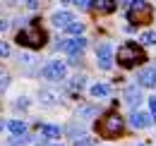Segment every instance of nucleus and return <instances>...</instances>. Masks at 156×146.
Masks as SVG:
<instances>
[{
  "instance_id": "obj_1",
  "label": "nucleus",
  "mask_w": 156,
  "mask_h": 146,
  "mask_svg": "<svg viewBox=\"0 0 156 146\" xmlns=\"http://www.w3.org/2000/svg\"><path fill=\"white\" fill-rule=\"evenodd\" d=\"M39 19H34L27 29H22L20 34H17V43L20 46H24V48H41V46H46V31L41 29V24H36Z\"/></svg>"
},
{
  "instance_id": "obj_2",
  "label": "nucleus",
  "mask_w": 156,
  "mask_h": 146,
  "mask_svg": "<svg viewBox=\"0 0 156 146\" xmlns=\"http://www.w3.org/2000/svg\"><path fill=\"white\" fill-rule=\"evenodd\" d=\"M122 129H125V122H122V117H120L118 113H108L106 117H101V120L96 122L98 137H106V139H115V137H120Z\"/></svg>"
},
{
  "instance_id": "obj_3",
  "label": "nucleus",
  "mask_w": 156,
  "mask_h": 146,
  "mask_svg": "<svg viewBox=\"0 0 156 146\" xmlns=\"http://www.w3.org/2000/svg\"><path fill=\"white\" fill-rule=\"evenodd\" d=\"M144 60H147V55L137 43H125V46L118 48V62L122 67H135V65L144 62Z\"/></svg>"
},
{
  "instance_id": "obj_4",
  "label": "nucleus",
  "mask_w": 156,
  "mask_h": 146,
  "mask_svg": "<svg viewBox=\"0 0 156 146\" xmlns=\"http://www.w3.org/2000/svg\"><path fill=\"white\" fill-rule=\"evenodd\" d=\"M151 5L149 2H130V7H127V19L132 22V24H144V22H151Z\"/></svg>"
},
{
  "instance_id": "obj_5",
  "label": "nucleus",
  "mask_w": 156,
  "mask_h": 146,
  "mask_svg": "<svg viewBox=\"0 0 156 146\" xmlns=\"http://www.w3.org/2000/svg\"><path fill=\"white\" fill-rule=\"evenodd\" d=\"M84 48H87V38H67V41H62L60 43V50H65V53L70 55V62H77L79 55L84 53Z\"/></svg>"
},
{
  "instance_id": "obj_6",
  "label": "nucleus",
  "mask_w": 156,
  "mask_h": 146,
  "mask_svg": "<svg viewBox=\"0 0 156 146\" xmlns=\"http://www.w3.org/2000/svg\"><path fill=\"white\" fill-rule=\"evenodd\" d=\"M41 74H43V79L58 82V79H62V77H65V62H60V60H51V62L41 70Z\"/></svg>"
},
{
  "instance_id": "obj_7",
  "label": "nucleus",
  "mask_w": 156,
  "mask_h": 146,
  "mask_svg": "<svg viewBox=\"0 0 156 146\" xmlns=\"http://www.w3.org/2000/svg\"><path fill=\"white\" fill-rule=\"evenodd\" d=\"M96 60H98L101 70H111V65H113V48L108 43H101L96 50Z\"/></svg>"
},
{
  "instance_id": "obj_8",
  "label": "nucleus",
  "mask_w": 156,
  "mask_h": 146,
  "mask_svg": "<svg viewBox=\"0 0 156 146\" xmlns=\"http://www.w3.org/2000/svg\"><path fill=\"white\" fill-rule=\"evenodd\" d=\"M137 84L139 86H156V70H151V67H144V70H139L137 72Z\"/></svg>"
},
{
  "instance_id": "obj_9",
  "label": "nucleus",
  "mask_w": 156,
  "mask_h": 146,
  "mask_svg": "<svg viewBox=\"0 0 156 146\" xmlns=\"http://www.w3.org/2000/svg\"><path fill=\"white\" fill-rule=\"evenodd\" d=\"M51 19H53V24H55V26H62V29H67V26L75 22L72 12H67V10H60V12H55Z\"/></svg>"
},
{
  "instance_id": "obj_10",
  "label": "nucleus",
  "mask_w": 156,
  "mask_h": 146,
  "mask_svg": "<svg viewBox=\"0 0 156 146\" xmlns=\"http://www.w3.org/2000/svg\"><path fill=\"white\" fill-rule=\"evenodd\" d=\"M130 122H132V127H137V129H144V127H149L151 125V115L149 113H132V117H130Z\"/></svg>"
},
{
  "instance_id": "obj_11",
  "label": "nucleus",
  "mask_w": 156,
  "mask_h": 146,
  "mask_svg": "<svg viewBox=\"0 0 156 146\" xmlns=\"http://www.w3.org/2000/svg\"><path fill=\"white\" fill-rule=\"evenodd\" d=\"M125 101H127L130 106H139V101H142L139 89H137V86H127V89H125Z\"/></svg>"
},
{
  "instance_id": "obj_12",
  "label": "nucleus",
  "mask_w": 156,
  "mask_h": 146,
  "mask_svg": "<svg viewBox=\"0 0 156 146\" xmlns=\"http://www.w3.org/2000/svg\"><path fill=\"white\" fill-rule=\"evenodd\" d=\"M41 134H43L46 139H58L60 127H55V125H41Z\"/></svg>"
},
{
  "instance_id": "obj_13",
  "label": "nucleus",
  "mask_w": 156,
  "mask_h": 146,
  "mask_svg": "<svg viewBox=\"0 0 156 146\" xmlns=\"http://www.w3.org/2000/svg\"><path fill=\"white\" fill-rule=\"evenodd\" d=\"M7 129H10L15 137H24V132H27V125H24V122H20V120H12V122L7 125Z\"/></svg>"
},
{
  "instance_id": "obj_14",
  "label": "nucleus",
  "mask_w": 156,
  "mask_h": 146,
  "mask_svg": "<svg viewBox=\"0 0 156 146\" xmlns=\"http://www.w3.org/2000/svg\"><path fill=\"white\" fill-rule=\"evenodd\" d=\"M91 7H96L98 12L108 15V12H113V10H115V2H111V0H101V2H94Z\"/></svg>"
},
{
  "instance_id": "obj_15",
  "label": "nucleus",
  "mask_w": 156,
  "mask_h": 146,
  "mask_svg": "<svg viewBox=\"0 0 156 146\" xmlns=\"http://www.w3.org/2000/svg\"><path fill=\"white\" fill-rule=\"evenodd\" d=\"M82 31H84V24H82V22H72V24L67 26V34H75V38L82 36Z\"/></svg>"
},
{
  "instance_id": "obj_16",
  "label": "nucleus",
  "mask_w": 156,
  "mask_h": 146,
  "mask_svg": "<svg viewBox=\"0 0 156 146\" xmlns=\"http://www.w3.org/2000/svg\"><path fill=\"white\" fill-rule=\"evenodd\" d=\"M108 91H111V89H108V86H106V84H94V86H91V96H108Z\"/></svg>"
},
{
  "instance_id": "obj_17",
  "label": "nucleus",
  "mask_w": 156,
  "mask_h": 146,
  "mask_svg": "<svg viewBox=\"0 0 156 146\" xmlns=\"http://www.w3.org/2000/svg\"><path fill=\"white\" fill-rule=\"evenodd\" d=\"M139 41L147 43V46H154V43H156V31H144V34L139 36Z\"/></svg>"
},
{
  "instance_id": "obj_18",
  "label": "nucleus",
  "mask_w": 156,
  "mask_h": 146,
  "mask_svg": "<svg viewBox=\"0 0 156 146\" xmlns=\"http://www.w3.org/2000/svg\"><path fill=\"white\" fill-rule=\"evenodd\" d=\"M41 101H43V103H48V106H53L58 98H55V93H53V91H41Z\"/></svg>"
},
{
  "instance_id": "obj_19",
  "label": "nucleus",
  "mask_w": 156,
  "mask_h": 146,
  "mask_svg": "<svg viewBox=\"0 0 156 146\" xmlns=\"http://www.w3.org/2000/svg\"><path fill=\"white\" fill-rule=\"evenodd\" d=\"M7 84H10V74L5 72V70H0V91H5Z\"/></svg>"
},
{
  "instance_id": "obj_20",
  "label": "nucleus",
  "mask_w": 156,
  "mask_h": 146,
  "mask_svg": "<svg viewBox=\"0 0 156 146\" xmlns=\"http://www.w3.org/2000/svg\"><path fill=\"white\" fill-rule=\"evenodd\" d=\"M75 146H94V139L91 137H79L77 141H75Z\"/></svg>"
},
{
  "instance_id": "obj_21",
  "label": "nucleus",
  "mask_w": 156,
  "mask_h": 146,
  "mask_svg": "<svg viewBox=\"0 0 156 146\" xmlns=\"http://www.w3.org/2000/svg\"><path fill=\"white\" fill-rule=\"evenodd\" d=\"M96 108H91V106H84V108H79V117H84V115H94Z\"/></svg>"
},
{
  "instance_id": "obj_22",
  "label": "nucleus",
  "mask_w": 156,
  "mask_h": 146,
  "mask_svg": "<svg viewBox=\"0 0 156 146\" xmlns=\"http://www.w3.org/2000/svg\"><path fill=\"white\" fill-rule=\"evenodd\" d=\"M7 55H10V46L5 41H0V57H7Z\"/></svg>"
},
{
  "instance_id": "obj_23",
  "label": "nucleus",
  "mask_w": 156,
  "mask_h": 146,
  "mask_svg": "<svg viewBox=\"0 0 156 146\" xmlns=\"http://www.w3.org/2000/svg\"><path fill=\"white\" fill-rule=\"evenodd\" d=\"M84 86V77H75L72 79V89H82Z\"/></svg>"
},
{
  "instance_id": "obj_24",
  "label": "nucleus",
  "mask_w": 156,
  "mask_h": 146,
  "mask_svg": "<svg viewBox=\"0 0 156 146\" xmlns=\"http://www.w3.org/2000/svg\"><path fill=\"white\" fill-rule=\"evenodd\" d=\"M75 5H77L79 10H89V7H91V0H79V2H75Z\"/></svg>"
},
{
  "instance_id": "obj_25",
  "label": "nucleus",
  "mask_w": 156,
  "mask_h": 146,
  "mask_svg": "<svg viewBox=\"0 0 156 146\" xmlns=\"http://www.w3.org/2000/svg\"><path fill=\"white\" fill-rule=\"evenodd\" d=\"M149 108H151V120H156V96L149 98Z\"/></svg>"
},
{
  "instance_id": "obj_26",
  "label": "nucleus",
  "mask_w": 156,
  "mask_h": 146,
  "mask_svg": "<svg viewBox=\"0 0 156 146\" xmlns=\"http://www.w3.org/2000/svg\"><path fill=\"white\" fill-rule=\"evenodd\" d=\"M27 106H29V101H27V98H22V101L15 103V108H27Z\"/></svg>"
},
{
  "instance_id": "obj_27",
  "label": "nucleus",
  "mask_w": 156,
  "mask_h": 146,
  "mask_svg": "<svg viewBox=\"0 0 156 146\" xmlns=\"http://www.w3.org/2000/svg\"><path fill=\"white\" fill-rule=\"evenodd\" d=\"M12 144H27V137H15Z\"/></svg>"
},
{
  "instance_id": "obj_28",
  "label": "nucleus",
  "mask_w": 156,
  "mask_h": 146,
  "mask_svg": "<svg viewBox=\"0 0 156 146\" xmlns=\"http://www.w3.org/2000/svg\"><path fill=\"white\" fill-rule=\"evenodd\" d=\"M39 146H62V144H53V141H41Z\"/></svg>"
},
{
  "instance_id": "obj_29",
  "label": "nucleus",
  "mask_w": 156,
  "mask_h": 146,
  "mask_svg": "<svg viewBox=\"0 0 156 146\" xmlns=\"http://www.w3.org/2000/svg\"><path fill=\"white\" fill-rule=\"evenodd\" d=\"M5 29H7V24H5V22H0V34H2Z\"/></svg>"
},
{
  "instance_id": "obj_30",
  "label": "nucleus",
  "mask_w": 156,
  "mask_h": 146,
  "mask_svg": "<svg viewBox=\"0 0 156 146\" xmlns=\"http://www.w3.org/2000/svg\"><path fill=\"white\" fill-rule=\"evenodd\" d=\"M2 127H5V125H2V120H0V132H2Z\"/></svg>"
}]
</instances>
